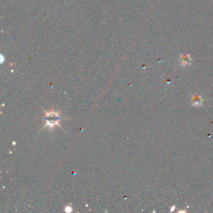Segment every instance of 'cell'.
Returning a JSON list of instances; mask_svg holds the SVG:
<instances>
[{
  "label": "cell",
  "instance_id": "cell-1",
  "mask_svg": "<svg viewBox=\"0 0 213 213\" xmlns=\"http://www.w3.org/2000/svg\"><path fill=\"white\" fill-rule=\"evenodd\" d=\"M45 120H46V126L49 128H52L54 126H59L61 117L57 112L51 111V112H46Z\"/></svg>",
  "mask_w": 213,
  "mask_h": 213
},
{
  "label": "cell",
  "instance_id": "cell-2",
  "mask_svg": "<svg viewBox=\"0 0 213 213\" xmlns=\"http://www.w3.org/2000/svg\"><path fill=\"white\" fill-rule=\"evenodd\" d=\"M180 62H181V65L182 66H187L190 64L191 58H190L189 55H182V57L180 58Z\"/></svg>",
  "mask_w": 213,
  "mask_h": 213
},
{
  "label": "cell",
  "instance_id": "cell-3",
  "mask_svg": "<svg viewBox=\"0 0 213 213\" xmlns=\"http://www.w3.org/2000/svg\"><path fill=\"white\" fill-rule=\"evenodd\" d=\"M202 103V98H201V97H199L198 96L193 97V100H192V104H193V106H201Z\"/></svg>",
  "mask_w": 213,
  "mask_h": 213
}]
</instances>
